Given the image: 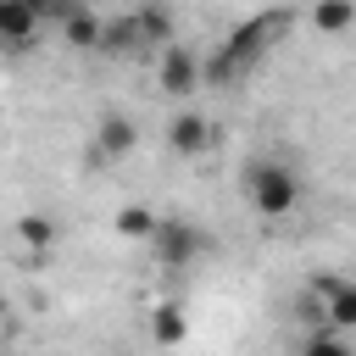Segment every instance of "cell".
Masks as SVG:
<instances>
[{
	"label": "cell",
	"mask_w": 356,
	"mask_h": 356,
	"mask_svg": "<svg viewBox=\"0 0 356 356\" xmlns=\"http://www.w3.org/2000/svg\"><path fill=\"white\" fill-rule=\"evenodd\" d=\"M284 28H289V11H273V17H267V11H261V17H245V22H239V28L217 44V56L200 67V78H206V83H217V89H222V83H234V78H245V72H250V67H256V61H261L278 39H284Z\"/></svg>",
	"instance_id": "cell-1"
},
{
	"label": "cell",
	"mask_w": 356,
	"mask_h": 356,
	"mask_svg": "<svg viewBox=\"0 0 356 356\" xmlns=\"http://www.w3.org/2000/svg\"><path fill=\"white\" fill-rule=\"evenodd\" d=\"M300 356H350V345H345V334H312L306 345H300Z\"/></svg>",
	"instance_id": "cell-16"
},
{
	"label": "cell",
	"mask_w": 356,
	"mask_h": 356,
	"mask_svg": "<svg viewBox=\"0 0 356 356\" xmlns=\"http://www.w3.org/2000/svg\"><path fill=\"white\" fill-rule=\"evenodd\" d=\"M150 339H156L161 350H172V345H184V339H189V317H184V306H178V300H161V306L150 312Z\"/></svg>",
	"instance_id": "cell-9"
},
{
	"label": "cell",
	"mask_w": 356,
	"mask_h": 356,
	"mask_svg": "<svg viewBox=\"0 0 356 356\" xmlns=\"http://www.w3.org/2000/svg\"><path fill=\"white\" fill-rule=\"evenodd\" d=\"M33 33H39V11H33V0H0V44L22 50Z\"/></svg>",
	"instance_id": "cell-6"
},
{
	"label": "cell",
	"mask_w": 356,
	"mask_h": 356,
	"mask_svg": "<svg viewBox=\"0 0 356 356\" xmlns=\"http://www.w3.org/2000/svg\"><path fill=\"white\" fill-rule=\"evenodd\" d=\"M61 39H67V50H95V44H100V17H95V6L61 17Z\"/></svg>",
	"instance_id": "cell-12"
},
{
	"label": "cell",
	"mask_w": 356,
	"mask_h": 356,
	"mask_svg": "<svg viewBox=\"0 0 356 356\" xmlns=\"http://www.w3.org/2000/svg\"><path fill=\"white\" fill-rule=\"evenodd\" d=\"M134 28H139V50H150V44H172V17H167V6H139L134 11Z\"/></svg>",
	"instance_id": "cell-10"
},
{
	"label": "cell",
	"mask_w": 356,
	"mask_h": 356,
	"mask_svg": "<svg viewBox=\"0 0 356 356\" xmlns=\"http://www.w3.org/2000/svg\"><path fill=\"white\" fill-rule=\"evenodd\" d=\"M95 50H106V56H139L134 11H128V17H117V22H100V44H95Z\"/></svg>",
	"instance_id": "cell-11"
},
{
	"label": "cell",
	"mask_w": 356,
	"mask_h": 356,
	"mask_svg": "<svg viewBox=\"0 0 356 356\" xmlns=\"http://www.w3.org/2000/svg\"><path fill=\"white\" fill-rule=\"evenodd\" d=\"M17 239L33 245V250H50V245H56V217H50V211H22V217H17Z\"/></svg>",
	"instance_id": "cell-14"
},
{
	"label": "cell",
	"mask_w": 356,
	"mask_h": 356,
	"mask_svg": "<svg viewBox=\"0 0 356 356\" xmlns=\"http://www.w3.org/2000/svg\"><path fill=\"white\" fill-rule=\"evenodd\" d=\"M156 83L167 89V95H195L200 89V56L189 50V44H167L161 50V67H156Z\"/></svg>",
	"instance_id": "cell-5"
},
{
	"label": "cell",
	"mask_w": 356,
	"mask_h": 356,
	"mask_svg": "<svg viewBox=\"0 0 356 356\" xmlns=\"http://www.w3.org/2000/svg\"><path fill=\"white\" fill-rule=\"evenodd\" d=\"M356 22V0H317L312 6V28L317 33H345Z\"/></svg>",
	"instance_id": "cell-13"
},
{
	"label": "cell",
	"mask_w": 356,
	"mask_h": 356,
	"mask_svg": "<svg viewBox=\"0 0 356 356\" xmlns=\"http://www.w3.org/2000/svg\"><path fill=\"white\" fill-rule=\"evenodd\" d=\"M139 145V128H134V117H122V111H111V117H100V128H95V150L106 156V161H117V156H128Z\"/></svg>",
	"instance_id": "cell-7"
},
{
	"label": "cell",
	"mask_w": 356,
	"mask_h": 356,
	"mask_svg": "<svg viewBox=\"0 0 356 356\" xmlns=\"http://www.w3.org/2000/svg\"><path fill=\"white\" fill-rule=\"evenodd\" d=\"M95 0H33V11H39V22L44 17H72V11H89Z\"/></svg>",
	"instance_id": "cell-17"
},
{
	"label": "cell",
	"mask_w": 356,
	"mask_h": 356,
	"mask_svg": "<svg viewBox=\"0 0 356 356\" xmlns=\"http://www.w3.org/2000/svg\"><path fill=\"white\" fill-rule=\"evenodd\" d=\"M117 234L122 239H150L156 234V211L150 206H122L117 211Z\"/></svg>",
	"instance_id": "cell-15"
},
{
	"label": "cell",
	"mask_w": 356,
	"mask_h": 356,
	"mask_svg": "<svg viewBox=\"0 0 356 356\" xmlns=\"http://www.w3.org/2000/svg\"><path fill=\"white\" fill-rule=\"evenodd\" d=\"M312 300H317V317H323L334 334H350V328H356V284H345V278H317V284H312Z\"/></svg>",
	"instance_id": "cell-4"
},
{
	"label": "cell",
	"mask_w": 356,
	"mask_h": 356,
	"mask_svg": "<svg viewBox=\"0 0 356 356\" xmlns=\"http://www.w3.org/2000/svg\"><path fill=\"white\" fill-rule=\"evenodd\" d=\"M245 195H250V206H256L261 217H284V211H295V200H300V178H295L284 161H250V167H245Z\"/></svg>",
	"instance_id": "cell-2"
},
{
	"label": "cell",
	"mask_w": 356,
	"mask_h": 356,
	"mask_svg": "<svg viewBox=\"0 0 356 356\" xmlns=\"http://www.w3.org/2000/svg\"><path fill=\"white\" fill-rule=\"evenodd\" d=\"M150 245H156V261H161V267L184 273V267H195V261L206 256V228H200L195 217H156Z\"/></svg>",
	"instance_id": "cell-3"
},
{
	"label": "cell",
	"mask_w": 356,
	"mask_h": 356,
	"mask_svg": "<svg viewBox=\"0 0 356 356\" xmlns=\"http://www.w3.org/2000/svg\"><path fill=\"white\" fill-rule=\"evenodd\" d=\"M167 145H172L178 156H200V150L211 145V122L195 117V111H178V117L167 122Z\"/></svg>",
	"instance_id": "cell-8"
}]
</instances>
